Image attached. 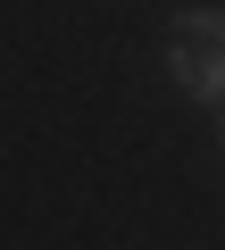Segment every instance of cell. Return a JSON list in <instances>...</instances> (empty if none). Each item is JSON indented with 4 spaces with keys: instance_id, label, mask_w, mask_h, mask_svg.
Segmentation results:
<instances>
[{
    "instance_id": "cell-1",
    "label": "cell",
    "mask_w": 225,
    "mask_h": 250,
    "mask_svg": "<svg viewBox=\"0 0 225 250\" xmlns=\"http://www.w3.org/2000/svg\"><path fill=\"white\" fill-rule=\"evenodd\" d=\"M167 75H175V92H192V100H225V50L175 42V50H167Z\"/></svg>"
},
{
    "instance_id": "cell-2",
    "label": "cell",
    "mask_w": 225,
    "mask_h": 250,
    "mask_svg": "<svg viewBox=\"0 0 225 250\" xmlns=\"http://www.w3.org/2000/svg\"><path fill=\"white\" fill-rule=\"evenodd\" d=\"M175 42H208V50H225V9H175Z\"/></svg>"
}]
</instances>
